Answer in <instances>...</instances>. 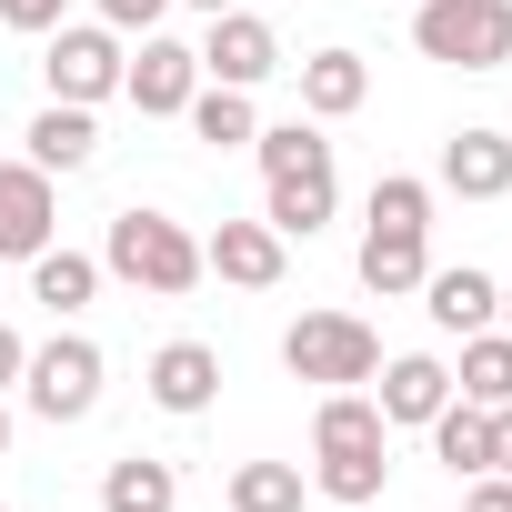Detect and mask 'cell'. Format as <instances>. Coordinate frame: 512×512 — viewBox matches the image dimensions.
Wrapping results in <instances>:
<instances>
[{
    "label": "cell",
    "instance_id": "6da1fadb",
    "mask_svg": "<svg viewBox=\"0 0 512 512\" xmlns=\"http://www.w3.org/2000/svg\"><path fill=\"white\" fill-rule=\"evenodd\" d=\"M101 272H121V282L151 292V302H181V292L201 282V231L171 221V211H121L111 241H101Z\"/></svg>",
    "mask_w": 512,
    "mask_h": 512
},
{
    "label": "cell",
    "instance_id": "7a4b0ae2",
    "mask_svg": "<svg viewBox=\"0 0 512 512\" xmlns=\"http://www.w3.org/2000/svg\"><path fill=\"white\" fill-rule=\"evenodd\" d=\"M412 51L442 71H502L512 61V0H422Z\"/></svg>",
    "mask_w": 512,
    "mask_h": 512
},
{
    "label": "cell",
    "instance_id": "3957f363",
    "mask_svg": "<svg viewBox=\"0 0 512 512\" xmlns=\"http://www.w3.org/2000/svg\"><path fill=\"white\" fill-rule=\"evenodd\" d=\"M282 372H292V382H322V392H352V382L382 372V332L352 322V312H302V322L282 332Z\"/></svg>",
    "mask_w": 512,
    "mask_h": 512
},
{
    "label": "cell",
    "instance_id": "277c9868",
    "mask_svg": "<svg viewBox=\"0 0 512 512\" xmlns=\"http://www.w3.org/2000/svg\"><path fill=\"white\" fill-rule=\"evenodd\" d=\"M101 382H111V362H101L91 332H51V342L21 362V392H31L41 422H91V412H101Z\"/></svg>",
    "mask_w": 512,
    "mask_h": 512
},
{
    "label": "cell",
    "instance_id": "5b68a950",
    "mask_svg": "<svg viewBox=\"0 0 512 512\" xmlns=\"http://www.w3.org/2000/svg\"><path fill=\"white\" fill-rule=\"evenodd\" d=\"M121 31L111 21H61L51 31V51H41V81H51V101H81V111H101L111 91H121Z\"/></svg>",
    "mask_w": 512,
    "mask_h": 512
},
{
    "label": "cell",
    "instance_id": "8992f818",
    "mask_svg": "<svg viewBox=\"0 0 512 512\" xmlns=\"http://www.w3.org/2000/svg\"><path fill=\"white\" fill-rule=\"evenodd\" d=\"M121 91H131V111H141V121H181V111H191V91H201V51H191V41L141 31V61H121Z\"/></svg>",
    "mask_w": 512,
    "mask_h": 512
},
{
    "label": "cell",
    "instance_id": "52a82bcc",
    "mask_svg": "<svg viewBox=\"0 0 512 512\" xmlns=\"http://www.w3.org/2000/svg\"><path fill=\"white\" fill-rule=\"evenodd\" d=\"M61 231V191L41 161H0V262H31Z\"/></svg>",
    "mask_w": 512,
    "mask_h": 512
},
{
    "label": "cell",
    "instance_id": "ba28073f",
    "mask_svg": "<svg viewBox=\"0 0 512 512\" xmlns=\"http://www.w3.org/2000/svg\"><path fill=\"white\" fill-rule=\"evenodd\" d=\"M282 71V41L262 11H211V41H201V81H231V91H262Z\"/></svg>",
    "mask_w": 512,
    "mask_h": 512
},
{
    "label": "cell",
    "instance_id": "9c48e42d",
    "mask_svg": "<svg viewBox=\"0 0 512 512\" xmlns=\"http://www.w3.org/2000/svg\"><path fill=\"white\" fill-rule=\"evenodd\" d=\"M282 262H292V241H282L272 221H221V231L201 241V272H221L231 292H272Z\"/></svg>",
    "mask_w": 512,
    "mask_h": 512
},
{
    "label": "cell",
    "instance_id": "30bf717a",
    "mask_svg": "<svg viewBox=\"0 0 512 512\" xmlns=\"http://www.w3.org/2000/svg\"><path fill=\"white\" fill-rule=\"evenodd\" d=\"M151 402H161L171 422L211 412V402H221V352H211V342H161V352H151Z\"/></svg>",
    "mask_w": 512,
    "mask_h": 512
},
{
    "label": "cell",
    "instance_id": "8fae6325",
    "mask_svg": "<svg viewBox=\"0 0 512 512\" xmlns=\"http://www.w3.org/2000/svg\"><path fill=\"white\" fill-rule=\"evenodd\" d=\"M422 312H432V332H492V312H502V282L492 272H472V262H452V272H422Z\"/></svg>",
    "mask_w": 512,
    "mask_h": 512
},
{
    "label": "cell",
    "instance_id": "7c38bea8",
    "mask_svg": "<svg viewBox=\"0 0 512 512\" xmlns=\"http://www.w3.org/2000/svg\"><path fill=\"white\" fill-rule=\"evenodd\" d=\"M442 191H462V201H502V191H512V141H502L492 121L452 131V141H442Z\"/></svg>",
    "mask_w": 512,
    "mask_h": 512
},
{
    "label": "cell",
    "instance_id": "4fadbf2b",
    "mask_svg": "<svg viewBox=\"0 0 512 512\" xmlns=\"http://www.w3.org/2000/svg\"><path fill=\"white\" fill-rule=\"evenodd\" d=\"M372 101V71H362V51H312L302 61V121H342V111H362Z\"/></svg>",
    "mask_w": 512,
    "mask_h": 512
},
{
    "label": "cell",
    "instance_id": "5bb4252c",
    "mask_svg": "<svg viewBox=\"0 0 512 512\" xmlns=\"http://www.w3.org/2000/svg\"><path fill=\"white\" fill-rule=\"evenodd\" d=\"M382 422H432L442 402H452V362H432V352H402V362H382Z\"/></svg>",
    "mask_w": 512,
    "mask_h": 512
},
{
    "label": "cell",
    "instance_id": "9a60e30c",
    "mask_svg": "<svg viewBox=\"0 0 512 512\" xmlns=\"http://www.w3.org/2000/svg\"><path fill=\"white\" fill-rule=\"evenodd\" d=\"M392 482V442H362V452H312V492L342 502V512H372Z\"/></svg>",
    "mask_w": 512,
    "mask_h": 512
},
{
    "label": "cell",
    "instance_id": "2e32d148",
    "mask_svg": "<svg viewBox=\"0 0 512 512\" xmlns=\"http://www.w3.org/2000/svg\"><path fill=\"white\" fill-rule=\"evenodd\" d=\"M422 272H432V241L422 231H362V292H382V302H402V292H422Z\"/></svg>",
    "mask_w": 512,
    "mask_h": 512
},
{
    "label": "cell",
    "instance_id": "e0dca14e",
    "mask_svg": "<svg viewBox=\"0 0 512 512\" xmlns=\"http://www.w3.org/2000/svg\"><path fill=\"white\" fill-rule=\"evenodd\" d=\"M91 292H101V262L91 251H31V302L51 312V322H71V312H91Z\"/></svg>",
    "mask_w": 512,
    "mask_h": 512
},
{
    "label": "cell",
    "instance_id": "ac0fdd59",
    "mask_svg": "<svg viewBox=\"0 0 512 512\" xmlns=\"http://www.w3.org/2000/svg\"><path fill=\"white\" fill-rule=\"evenodd\" d=\"M422 432H432V452L452 462V482L492 472V412H482V402H462V392H452V402H442V412H432Z\"/></svg>",
    "mask_w": 512,
    "mask_h": 512
},
{
    "label": "cell",
    "instance_id": "d6986e66",
    "mask_svg": "<svg viewBox=\"0 0 512 512\" xmlns=\"http://www.w3.org/2000/svg\"><path fill=\"white\" fill-rule=\"evenodd\" d=\"M332 201H342V181H332V171H292V181H272L262 221H272L282 241H312V231L332 221Z\"/></svg>",
    "mask_w": 512,
    "mask_h": 512
},
{
    "label": "cell",
    "instance_id": "ffe728a7",
    "mask_svg": "<svg viewBox=\"0 0 512 512\" xmlns=\"http://www.w3.org/2000/svg\"><path fill=\"white\" fill-rule=\"evenodd\" d=\"M171 502H181V472L151 462V452H121L101 472V512H171Z\"/></svg>",
    "mask_w": 512,
    "mask_h": 512
},
{
    "label": "cell",
    "instance_id": "44dd1931",
    "mask_svg": "<svg viewBox=\"0 0 512 512\" xmlns=\"http://www.w3.org/2000/svg\"><path fill=\"white\" fill-rule=\"evenodd\" d=\"M362 442H392L382 402H372V392H322V412H312V452H362Z\"/></svg>",
    "mask_w": 512,
    "mask_h": 512
},
{
    "label": "cell",
    "instance_id": "7402d4cb",
    "mask_svg": "<svg viewBox=\"0 0 512 512\" xmlns=\"http://www.w3.org/2000/svg\"><path fill=\"white\" fill-rule=\"evenodd\" d=\"M181 121H191V131H201V141H211V151H241V141H251V131H262V111H251V91H231V81H201V91H191V111H181Z\"/></svg>",
    "mask_w": 512,
    "mask_h": 512
},
{
    "label": "cell",
    "instance_id": "603a6c76",
    "mask_svg": "<svg viewBox=\"0 0 512 512\" xmlns=\"http://www.w3.org/2000/svg\"><path fill=\"white\" fill-rule=\"evenodd\" d=\"M91 151H101V131H91L81 101H51V111L31 121V161H41V171H81Z\"/></svg>",
    "mask_w": 512,
    "mask_h": 512
},
{
    "label": "cell",
    "instance_id": "cb8c5ba5",
    "mask_svg": "<svg viewBox=\"0 0 512 512\" xmlns=\"http://www.w3.org/2000/svg\"><path fill=\"white\" fill-rule=\"evenodd\" d=\"M462 402H512V332H462V372H452Z\"/></svg>",
    "mask_w": 512,
    "mask_h": 512
},
{
    "label": "cell",
    "instance_id": "d4e9b609",
    "mask_svg": "<svg viewBox=\"0 0 512 512\" xmlns=\"http://www.w3.org/2000/svg\"><path fill=\"white\" fill-rule=\"evenodd\" d=\"M302 502H312L302 462H241L231 472V512H302Z\"/></svg>",
    "mask_w": 512,
    "mask_h": 512
},
{
    "label": "cell",
    "instance_id": "484cf974",
    "mask_svg": "<svg viewBox=\"0 0 512 512\" xmlns=\"http://www.w3.org/2000/svg\"><path fill=\"white\" fill-rule=\"evenodd\" d=\"M372 221H382V231H432V181L382 171V181H372Z\"/></svg>",
    "mask_w": 512,
    "mask_h": 512
},
{
    "label": "cell",
    "instance_id": "4316f807",
    "mask_svg": "<svg viewBox=\"0 0 512 512\" xmlns=\"http://www.w3.org/2000/svg\"><path fill=\"white\" fill-rule=\"evenodd\" d=\"M71 0H0V31H61Z\"/></svg>",
    "mask_w": 512,
    "mask_h": 512
},
{
    "label": "cell",
    "instance_id": "83f0119b",
    "mask_svg": "<svg viewBox=\"0 0 512 512\" xmlns=\"http://www.w3.org/2000/svg\"><path fill=\"white\" fill-rule=\"evenodd\" d=\"M161 11H171V0H101V21L131 41V31H161Z\"/></svg>",
    "mask_w": 512,
    "mask_h": 512
},
{
    "label": "cell",
    "instance_id": "f1b7e54d",
    "mask_svg": "<svg viewBox=\"0 0 512 512\" xmlns=\"http://www.w3.org/2000/svg\"><path fill=\"white\" fill-rule=\"evenodd\" d=\"M462 512H512V472H472L462 482Z\"/></svg>",
    "mask_w": 512,
    "mask_h": 512
},
{
    "label": "cell",
    "instance_id": "f546056e",
    "mask_svg": "<svg viewBox=\"0 0 512 512\" xmlns=\"http://www.w3.org/2000/svg\"><path fill=\"white\" fill-rule=\"evenodd\" d=\"M21 362H31V342H21L11 322H0V392H11V382H21Z\"/></svg>",
    "mask_w": 512,
    "mask_h": 512
},
{
    "label": "cell",
    "instance_id": "4dcf8cb0",
    "mask_svg": "<svg viewBox=\"0 0 512 512\" xmlns=\"http://www.w3.org/2000/svg\"><path fill=\"white\" fill-rule=\"evenodd\" d=\"M492 472H512V402H492Z\"/></svg>",
    "mask_w": 512,
    "mask_h": 512
},
{
    "label": "cell",
    "instance_id": "1f68e13d",
    "mask_svg": "<svg viewBox=\"0 0 512 512\" xmlns=\"http://www.w3.org/2000/svg\"><path fill=\"white\" fill-rule=\"evenodd\" d=\"M191 11H201V21H211V11H241V0H191Z\"/></svg>",
    "mask_w": 512,
    "mask_h": 512
},
{
    "label": "cell",
    "instance_id": "d6a6232c",
    "mask_svg": "<svg viewBox=\"0 0 512 512\" xmlns=\"http://www.w3.org/2000/svg\"><path fill=\"white\" fill-rule=\"evenodd\" d=\"M492 322H502V332H512V282H502V312H492Z\"/></svg>",
    "mask_w": 512,
    "mask_h": 512
},
{
    "label": "cell",
    "instance_id": "836d02e7",
    "mask_svg": "<svg viewBox=\"0 0 512 512\" xmlns=\"http://www.w3.org/2000/svg\"><path fill=\"white\" fill-rule=\"evenodd\" d=\"M0 452H11V402H0Z\"/></svg>",
    "mask_w": 512,
    "mask_h": 512
},
{
    "label": "cell",
    "instance_id": "e575fe53",
    "mask_svg": "<svg viewBox=\"0 0 512 512\" xmlns=\"http://www.w3.org/2000/svg\"><path fill=\"white\" fill-rule=\"evenodd\" d=\"M0 512H11V502H0Z\"/></svg>",
    "mask_w": 512,
    "mask_h": 512
}]
</instances>
